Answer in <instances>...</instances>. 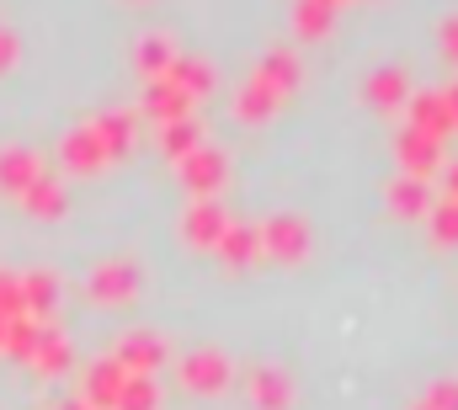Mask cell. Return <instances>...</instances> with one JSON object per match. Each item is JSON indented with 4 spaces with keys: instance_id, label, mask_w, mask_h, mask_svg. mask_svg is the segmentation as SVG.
<instances>
[{
    "instance_id": "cell-1",
    "label": "cell",
    "mask_w": 458,
    "mask_h": 410,
    "mask_svg": "<svg viewBox=\"0 0 458 410\" xmlns=\"http://www.w3.org/2000/svg\"><path fill=\"white\" fill-rule=\"evenodd\" d=\"M256 229H261V251H267L272 261L293 267V261L310 256V224H304L299 213H272V218L256 224Z\"/></svg>"
},
{
    "instance_id": "cell-2",
    "label": "cell",
    "mask_w": 458,
    "mask_h": 410,
    "mask_svg": "<svg viewBox=\"0 0 458 410\" xmlns=\"http://www.w3.org/2000/svg\"><path fill=\"white\" fill-rule=\"evenodd\" d=\"M182 182L192 187V198H214L229 182V160L219 144H198L187 160H182Z\"/></svg>"
},
{
    "instance_id": "cell-3",
    "label": "cell",
    "mask_w": 458,
    "mask_h": 410,
    "mask_svg": "<svg viewBox=\"0 0 458 410\" xmlns=\"http://www.w3.org/2000/svg\"><path fill=\"white\" fill-rule=\"evenodd\" d=\"M229 379H234V368H229L225 352H192V357H182V384L192 389V395H219L229 389Z\"/></svg>"
},
{
    "instance_id": "cell-4",
    "label": "cell",
    "mask_w": 458,
    "mask_h": 410,
    "mask_svg": "<svg viewBox=\"0 0 458 410\" xmlns=\"http://www.w3.org/2000/svg\"><path fill=\"white\" fill-rule=\"evenodd\" d=\"M245 395L256 400V410H288L293 406V384H288V373L277 363H256L245 373Z\"/></svg>"
},
{
    "instance_id": "cell-5",
    "label": "cell",
    "mask_w": 458,
    "mask_h": 410,
    "mask_svg": "<svg viewBox=\"0 0 458 410\" xmlns=\"http://www.w3.org/2000/svg\"><path fill=\"white\" fill-rule=\"evenodd\" d=\"M437 160H443V139H432V133H421V128H405L400 133V166H405V176H432L437 171Z\"/></svg>"
},
{
    "instance_id": "cell-6",
    "label": "cell",
    "mask_w": 458,
    "mask_h": 410,
    "mask_svg": "<svg viewBox=\"0 0 458 410\" xmlns=\"http://www.w3.org/2000/svg\"><path fill=\"white\" fill-rule=\"evenodd\" d=\"M123 373H155L160 363H165V341L160 336H149V330H139V336H123V346H117V357H113Z\"/></svg>"
},
{
    "instance_id": "cell-7",
    "label": "cell",
    "mask_w": 458,
    "mask_h": 410,
    "mask_svg": "<svg viewBox=\"0 0 458 410\" xmlns=\"http://www.w3.org/2000/svg\"><path fill=\"white\" fill-rule=\"evenodd\" d=\"M133 294H139L133 261H107V267L91 272V299H102V304H128Z\"/></svg>"
},
{
    "instance_id": "cell-8",
    "label": "cell",
    "mask_w": 458,
    "mask_h": 410,
    "mask_svg": "<svg viewBox=\"0 0 458 410\" xmlns=\"http://www.w3.org/2000/svg\"><path fill=\"white\" fill-rule=\"evenodd\" d=\"M182 229H187V240L192 245H219L229 229V213L214 198H198V203L187 208V218H182Z\"/></svg>"
},
{
    "instance_id": "cell-9",
    "label": "cell",
    "mask_w": 458,
    "mask_h": 410,
    "mask_svg": "<svg viewBox=\"0 0 458 410\" xmlns=\"http://www.w3.org/2000/svg\"><path fill=\"white\" fill-rule=\"evenodd\" d=\"M283 102H288V97H283L277 86H267L261 75H250V81L240 86V97H234V117H240V123H261V117H272Z\"/></svg>"
},
{
    "instance_id": "cell-10",
    "label": "cell",
    "mask_w": 458,
    "mask_h": 410,
    "mask_svg": "<svg viewBox=\"0 0 458 410\" xmlns=\"http://www.w3.org/2000/svg\"><path fill=\"white\" fill-rule=\"evenodd\" d=\"M411 128H421V133H432V139H448V133H454L448 97H443V91H421V97H411Z\"/></svg>"
},
{
    "instance_id": "cell-11",
    "label": "cell",
    "mask_w": 458,
    "mask_h": 410,
    "mask_svg": "<svg viewBox=\"0 0 458 410\" xmlns=\"http://www.w3.org/2000/svg\"><path fill=\"white\" fill-rule=\"evenodd\" d=\"M123 384H128V373L117 368L113 357H107V363H97V368H91V379H86V406H91V410H117Z\"/></svg>"
},
{
    "instance_id": "cell-12",
    "label": "cell",
    "mask_w": 458,
    "mask_h": 410,
    "mask_svg": "<svg viewBox=\"0 0 458 410\" xmlns=\"http://www.w3.org/2000/svg\"><path fill=\"white\" fill-rule=\"evenodd\" d=\"M384 198H389V208H394L400 218H427V213H432V192H427V182H421V176H405V171L389 182Z\"/></svg>"
},
{
    "instance_id": "cell-13",
    "label": "cell",
    "mask_w": 458,
    "mask_h": 410,
    "mask_svg": "<svg viewBox=\"0 0 458 410\" xmlns=\"http://www.w3.org/2000/svg\"><path fill=\"white\" fill-rule=\"evenodd\" d=\"M256 75H261L267 86H277V91L293 102V91H299V81H304V64H299V54H288V48H272V54L256 64Z\"/></svg>"
},
{
    "instance_id": "cell-14",
    "label": "cell",
    "mask_w": 458,
    "mask_h": 410,
    "mask_svg": "<svg viewBox=\"0 0 458 410\" xmlns=\"http://www.w3.org/2000/svg\"><path fill=\"white\" fill-rule=\"evenodd\" d=\"M214 251L225 256L229 267H250V261H261V256H267V251H261V229H256V224H229L225 240H219Z\"/></svg>"
},
{
    "instance_id": "cell-15",
    "label": "cell",
    "mask_w": 458,
    "mask_h": 410,
    "mask_svg": "<svg viewBox=\"0 0 458 410\" xmlns=\"http://www.w3.org/2000/svg\"><path fill=\"white\" fill-rule=\"evenodd\" d=\"M149 112L160 117V123H182V117H192V97L165 75V81H149Z\"/></svg>"
},
{
    "instance_id": "cell-16",
    "label": "cell",
    "mask_w": 458,
    "mask_h": 410,
    "mask_svg": "<svg viewBox=\"0 0 458 410\" xmlns=\"http://www.w3.org/2000/svg\"><path fill=\"white\" fill-rule=\"evenodd\" d=\"M368 102H378V107L411 102V81H405V70H400V64H389V70H373V75H368Z\"/></svg>"
},
{
    "instance_id": "cell-17",
    "label": "cell",
    "mask_w": 458,
    "mask_h": 410,
    "mask_svg": "<svg viewBox=\"0 0 458 410\" xmlns=\"http://www.w3.org/2000/svg\"><path fill=\"white\" fill-rule=\"evenodd\" d=\"M171 81H176L192 102L214 91V70H208V64H198V59H176V64H171Z\"/></svg>"
},
{
    "instance_id": "cell-18",
    "label": "cell",
    "mask_w": 458,
    "mask_h": 410,
    "mask_svg": "<svg viewBox=\"0 0 458 410\" xmlns=\"http://www.w3.org/2000/svg\"><path fill=\"white\" fill-rule=\"evenodd\" d=\"M139 64L149 70V81H165L171 64H176V48H171L165 38H144V43H139Z\"/></svg>"
},
{
    "instance_id": "cell-19",
    "label": "cell",
    "mask_w": 458,
    "mask_h": 410,
    "mask_svg": "<svg viewBox=\"0 0 458 410\" xmlns=\"http://www.w3.org/2000/svg\"><path fill=\"white\" fill-rule=\"evenodd\" d=\"M160 139H165V155H176V160H187V155H192V149L203 144V139H198V123H192V117H182V123H165V133H160Z\"/></svg>"
},
{
    "instance_id": "cell-20",
    "label": "cell",
    "mask_w": 458,
    "mask_h": 410,
    "mask_svg": "<svg viewBox=\"0 0 458 410\" xmlns=\"http://www.w3.org/2000/svg\"><path fill=\"white\" fill-rule=\"evenodd\" d=\"M331 16H336V11H331L326 0H299V5H293V21H299L304 38H320V32L331 27Z\"/></svg>"
},
{
    "instance_id": "cell-21",
    "label": "cell",
    "mask_w": 458,
    "mask_h": 410,
    "mask_svg": "<svg viewBox=\"0 0 458 410\" xmlns=\"http://www.w3.org/2000/svg\"><path fill=\"white\" fill-rule=\"evenodd\" d=\"M427 224H432V240H437V245H458V203H454V198L432 203Z\"/></svg>"
},
{
    "instance_id": "cell-22",
    "label": "cell",
    "mask_w": 458,
    "mask_h": 410,
    "mask_svg": "<svg viewBox=\"0 0 458 410\" xmlns=\"http://www.w3.org/2000/svg\"><path fill=\"white\" fill-rule=\"evenodd\" d=\"M160 406V389L144 379V373H128V384H123V400H117V410H155Z\"/></svg>"
},
{
    "instance_id": "cell-23",
    "label": "cell",
    "mask_w": 458,
    "mask_h": 410,
    "mask_svg": "<svg viewBox=\"0 0 458 410\" xmlns=\"http://www.w3.org/2000/svg\"><path fill=\"white\" fill-rule=\"evenodd\" d=\"M38 368L43 373H59V368H70V341L64 336H38Z\"/></svg>"
},
{
    "instance_id": "cell-24",
    "label": "cell",
    "mask_w": 458,
    "mask_h": 410,
    "mask_svg": "<svg viewBox=\"0 0 458 410\" xmlns=\"http://www.w3.org/2000/svg\"><path fill=\"white\" fill-rule=\"evenodd\" d=\"M416 406L421 410H458V379H432Z\"/></svg>"
},
{
    "instance_id": "cell-25",
    "label": "cell",
    "mask_w": 458,
    "mask_h": 410,
    "mask_svg": "<svg viewBox=\"0 0 458 410\" xmlns=\"http://www.w3.org/2000/svg\"><path fill=\"white\" fill-rule=\"evenodd\" d=\"M21 304L32 309V314H48V309H54V278H48V272L27 278V288H21Z\"/></svg>"
},
{
    "instance_id": "cell-26",
    "label": "cell",
    "mask_w": 458,
    "mask_h": 410,
    "mask_svg": "<svg viewBox=\"0 0 458 410\" xmlns=\"http://www.w3.org/2000/svg\"><path fill=\"white\" fill-rule=\"evenodd\" d=\"M38 336H43V330H32L27 320H16V325L5 330V346H11L16 357H32V352H38Z\"/></svg>"
},
{
    "instance_id": "cell-27",
    "label": "cell",
    "mask_w": 458,
    "mask_h": 410,
    "mask_svg": "<svg viewBox=\"0 0 458 410\" xmlns=\"http://www.w3.org/2000/svg\"><path fill=\"white\" fill-rule=\"evenodd\" d=\"M11 314H21V288L11 278H0V320H11Z\"/></svg>"
},
{
    "instance_id": "cell-28",
    "label": "cell",
    "mask_w": 458,
    "mask_h": 410,
    "mask_svg": "<svg viewBox=\"0 0 458 410\" xmlns=\"http://www.w3.org/2000/svg\"><path fill=\"white\" fill-rule=\"evenodd\" d=\"M443 54H448V59H458V16H448V21H443Z\"/></svg>"
},
{
    "instance_id": "cell-29",
    "label": "cell",
    "mask_w": 458,
    "mask_h": 410,
    "mask_svg": "<svg viewBox=\"0 0 458 410\" xmlns=\"http://www.w3.org/2000/svg\"><path fill=\"white\" fill-rule=\"evenodd\" d=\"M448 198H454V203H458V160H454V166H448Z\"/></svg>"
},
{
    "instance_id": "cell-30",
    "label": "cell",
    "mask_w": 458,
    "mask_h": 410,
    "mask_svg": "<svg viewBox=\"0 0 458 410\" xmlns=\"http://www.w3.org/2000/svg\"><path fill=\"white\" fill-rule=\"evenodd\" d=\"M443 97H448V112H454V128H458V86H448Z\"/></svg>"
},
{
    "instance_id": "cell-31",
    "label": "cell",
    "mask_w": 458,
    "mask_h": 410,
    "mask_svg": "<svg viewBox=\"0 0 458 410\" xmlns=\"http://www.w3.org/2000/svg\"><path fill=\"white\" fill-rule=\"evenodd\" d=\"M64 410H91V406H86V400H70V406H64Z\"/></svg>"
},
{
    "instance_id": "cell-32",
    "label": "cell",
    "mask_w": 458,
    "mask_h": 410,
    "mask_svg": "<svg viewBox=\"0 0 458 410\" xmlns=\"http://www.w3.org/2000/svg\"><path fill=\"white\" fill-rule=\"evenodd\" d=\"M411 410H421V406H411Z\"/></svg>"
}]
</instances>
